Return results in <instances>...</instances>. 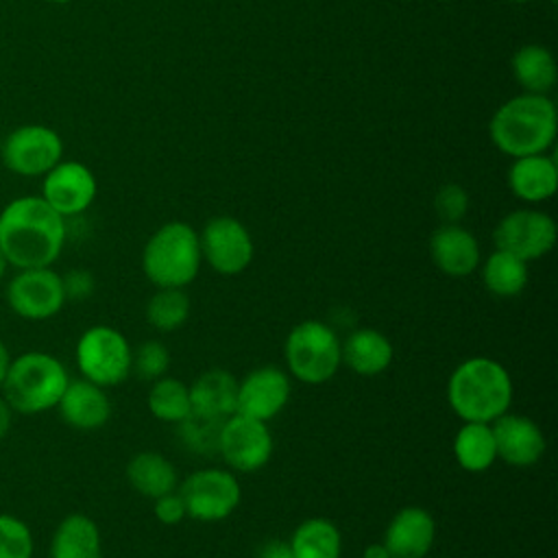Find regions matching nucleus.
<instances>
[{
    "mask_svg": "<svg viewBox=\"0 0 558 558\" xmlns=\"http://www.w3.org/2000/svg\"><path fill=\"white\" fill-rule=\"evenodd\" d=\"M83 379L102 388L122 384L133 371V349L122 331L109 325H94L81 333L74 349Z\"/></svg>",
    "mask_w": 558,
    "mask_h": 558,
    "instance_id": "7",
    "label": "nucleus"
},
{
    "mask_svg": "<svg viewBox=\"0 0 558 558\" xmlns=\"http://www.w3.org/2000/svg\"><path fill=\"white\" fill-rule=\"evenodd\" d=\"M190 399L192 412L214 418H227L235 412L238 379L225 368H209L192 381Z\"/></svg>",
    "mask_w": 558,
    "mask_h": 558,
    "instance_id": "23",
    "label": "nucleus"
},
{
    "mask_svg": "<svg viewBox=\"0 0 558 558\" xmlns=\"http://www.w3.org/2000/svg\"><path fill=\"white\" fill-rule=\"evenodd\" d=\"M434 211L442 225H460L469 211V194L458 183H445L434 196Z\"/></svg>",
    "mask_w": 558,
    "mask_h": 558,
    "instance_id": "34",
    "label": "nucleus"
},
{
    "mask_svg": "<svg viewBox=\"0 0 558 558\" xmlns=\"http://www.w3.org/2000/svg\"><path fill=\"white\" fill-rule=\"evenodd\" d=\"M340 342L331 325L323 320L307 318L296 323L283 344L288 375L310 386L329 381L342 364Z\"/></svg>",
    "mask_w": 558,
    "mask_h": 558,
    "instance_id": "6",
    "label": "nucleus"
},
{
    "mask_svg": "<svg viewBox=\"0 0 558 558\" xmlns=\"http://www.w3.org/2000/svg\"><path fill=\"white\" fill-rule=\"evenodd\" d=\"M488 131L508 157L545 153L556 137V107L545 94L514 96L495 111Z\"/></svg>",
    "mask_w": 558,
    "mask_h": 558,
    "instance_id": "3",
    "label": "nucleus"
},
{
    "mask_svg": "<svg viewBox=\"0 0 558 558\" xmlns=\"http://www.w3.org/2000/svg\"><path fill=\"white\" fill-rule=\"evenodd\" d=\"M436 541V519L421 506H405L390 519L384 545L392 558H425Z\"/></svg>",
    "mask_w": 558,
    "mask_h": 558,
    "instance_id": "17",
    "label": "nucleus"
},
{
    "mask_svg": "<svg viewBox=\"0 0 558 558\" xmlns=\"http://www.w3.org/2000/svg\"><path fill=\"white\" fill-rule=\"evenodd\" d=\"M201 255L218 275L233 277L248 268L255 244L248 229L233 216L211 218L198 233Z\"/></svg>",
    "mask_w": 558,
    "mask_h": 558,
    "instance_id": "12",
    "label": "nucleus"
},
{
    "mask_svg": "<svg viewBox=\"0 0 558 558\" xmlns=\"http://www.w3.org/2000/svg\"><path fill=\"white\" fill-rule=\"evenodd\" d=\"M7 268H9V262H7L4 253H2V246H0V281H2L4 275H7Z\"/></svg>",
    "mask_w": 558,
    "mask_h": 558,
    "instance_id": "41",
    "label": "nucleus"
},
{
    "mask_svg": "<svg viewBox=\"0 0 558 558\" xmlns=\"http://www.w3.org/2000/svg\"><path fill=\"white\" fill-rule=\"evenodd\" d=\"M203 264L198 233L183 220L161 225L144 244L142 270L155 288L190 286Z\"/></svg>",
    "mask_w": 558,
    "mask_h": 558,
    "instance_id": "5",
    "label": "nucleus"
},
{
    "mask_svg": "<svg viewBox=\"0 0 558 558\" xmlns=\"http://www.w3.org/2000/svg\"><path fill=\"white\" fill-rule=\"evenodd\" d=\"M257 558H294L288 541H268L264 547H259Z\"/></svg>",
    "mask_w": 558,
    "mask_h": 558,
    "instance_id": "37",
    "label": "nucleus"
},
{
    "mask_svg": "<svg viewBox=\"0 0 558 558\" xmlns=\"http://www.w3.org/2000/svg\"><path fill=\"white\" fill-rule=\"evenodd\" d=\"M510 2H532V0H510Z\"/></svg>",
    "mask_w": 558,
    "mask_h": 558,
    "instance_id": "43",
    "label": "nucleus"
},
{
    "mask_svg": "<svg viewBox=\"0 0 558 558\" xmlns=\"http://www.w3.org/2000/svg\"><path fill=\"white\" fill-rule=\"evenodd\" d=\"M456 462L469 473H484L497 460V447L490 423L464 421L453 436Z\"/></svg>",
    "mask_w": 558,
    "mask_h": 558,
    "instance_id": "25",
    "label": "nucleus"
},
{
    "mask_svg": "<svg viewBox=\"0 0 558 558\" xmlns=\"http://www.w3.org/2000/svg\"><path fill=\"white\" fill-rule=\"evenodd\" d=\"M272 449L275 440L264 421L238 412L222 421L218 453L233 471L253 473L264 469L272 458Z\"/></svg>",
    "mask_w": 558,
    "mask_h": 558,
    "instance_id": "11",
    "label": "nucleus"
},
{
    "mask_svg": "<svg viewBox=\"0 0 558 558\" xmlns=\"http://www.w3.org/2000/svg\"><path fill=\"white\" fill-rule=\"evenodd\" d=\"M512 392L508 368L486 355L466 357L447 381L449 408L462 423H493L510 410Z\"/></svg>",
    "mask_w": 558,
    "mask_h": 558,
    "instance_id": "2",
    "label": "nucleus"
},
{
    "mask_svg": "<svg viewBox=\"0 0 558 558\" xmlns=\"http://www.w3.org/2000/svg\"><path fill=\"white\" fill-rule=\"evenodd\" d=\"M46 2H54V4H65V2H72V0H46Z\"/></svg>",
    "mask_w": 558,
    "mask_h": 558,
    "instance_id": "42",
    "label": "nucleus"
},
{
    "mask_svg": "<svg viewBox=\"0 0 558 558\" xmlns=\"http://www.w3.org/2000/svg\"><path fill=\"white\" fill-rule=\"evenodd\" d=\"M179 495L187 517L203 523H216L231 517L240 506L242 486L231 471L209 466L190 473L181 482Z\"/></svg>",
    "mask_w": 558,
    "mask_h": 558,
    "instance_id": "8",
    "label": "nucleus"
},
{
    "mask_svg": "<svg viewBox=\"0 0 558 558\" xmlns=\"http://www.w3.org/2000/svg\"><path fill=\"white\" fill-rule=\"evenodd\" d=\"M61 277L68 299H85L94 290V277L87 270H72Z\"/></svg>",
    "mask_w": 558,
    "mask_h": 558,
    "instance_id": "36",
    "label": "nucleus"
},
{
    "mask_svg": "<svg viewBox=\"0 0 558 558\" xmlns=\"http://www.w3.org/2000/svg\"><path fill=\"white\" fill-rule=\"evenodd\" d=\"M68 384V368L57 355L46 351H26L11 357L0 395L13 412L41 414L57 408Z\"/></svg>",
    "mask_w": 558,
    "mask_h": 558,
    "instance_id": "4",
    "label": "nucleus"
},
{
    "mask_svg": "<svg viewBox=\"0 0 558 558\" xmlns=\"http://www.w3.org/2000/svg\"><path fill=\"white\" fill-rule=\"evenodd\" d=\"M50 558H102V538L96 521L83 512L63 517L50 538Z\"/></svg>",
    "mask_w": 558,
    "mask_h": 558,
    "instance_id": "22",
    "label": "nucleus"
},
{
    "mask_svg": "<svg viewBox=\"0 0 558 558\" xmlns=\"http://www.w3.org/2000/svg\"><path fill=\"white\" fill-rule=\"evenodd\" d=\"M4 296L9 307L26 320L52 318L68 301L63 277L52 266L17 270L9 279Z\"/></svg>",
    "mask_w": 558,
    "mask_h": 558,
    "instance_id": "9",
    "label": "nucleus"
},
{
    "mask_svg": "<svg viewBox=\"0 0 558 558\" xmlns=\"http://www.w3.org/2000/svg\"><path fill=\"white\" fill-rule=\"evenodd\" d=\"M288 543L294 558H340L342 551L340 530L323 517L299 523Z\"/></svg>",
    "mask_w": 558,
    "mask_h": 558,
    "instance_id": "26",
    "label": "nucleus"
},
{
    "mask_svg": "<svg viewBox=\"0 0 558 558\" xmlns=\"http://www.w3.org/2000/svg\"><path fill=\"white\" fill-rule=\"evenodd\" d=\"M33 532L15 514L0 512V558H33Z\"/></svg>",
    "mask_w": 558,
    "mask_h": 558,
    "instance_id": "32",
    "label": "nucleus"
},
{
    "mask_svg": "<svg viewBox=\"0 0 558 558\" xmlns=\"http://www.w3.org/2000/svg\"><path fill=\"white\" fill-rule=\"evenodd\" d=\"M9 362H11V355H9V349L7 344L0 340V386H2V379L7 375V368H9Z\"/></svg>",
    "mask_w": 558,
    "mask_h": 558,
    "instance_id": "40",
    "label": "nucleus"
},
{
    "mask_svg": "<svg viewBox=\"0 0 558 558\" xmlns=\"http://www.w3.org/2000/svg\"><path fill=\"white\" fill-rule=\"evenodd\" d=\"M2 163L20 177H44L63 157L61 135L44 124H24L11 131L0 148Z\"/></svg>",
    "mask_w": 558,
    "mask_h": 558,
    "instance_id": "10",
    "label": "nucleus"
},
{
    "mask_svg": "<svg viewBox=\"0 0 558 558\" xmlns=\"http://www.w3.org/2000/svg\"><path fill=\"white\" fill-rule=\"evenodd\" d=\"M362 558H392V556H390L388 547L379 541V543H371V545H366V547H364V551H362Z\"/></svg>",
    "mask_w": 558,
    "mask_h": 558,
    "instance_id": "39",
    "label": "nucleus"
},
{
    "mask_svg": "<svg viewBox=\"0 0 558 558\" xmlns=\"http://www.w3.org/2000/svg\"><path fill=\"white\" fill-rule=\"evenodd\" d=\"M497 458H501L506 464L525 469L536 464L547 447L545 434L538 427L536 421L523 414H501L490 423Z\"/></svg>",
    "mask_w": 558,
    "mask_h": 558,
    "instance_id": "16",
    "label": "nucleus"
},
{
    "mask_svg": "<svg viewBox=\"0 0 558 558\" xmlns=\"http://www.w3.org/2000/svg\"><path fill=\"white\" fill-rule=\"evenodd\" d=\"M292 395L290 375L279 366H257L238 381L235 412L268 423L288 405Z\"/></svg>",
    "mask_w": 558,
    "mask_h": 558,
    "instance_id": "14",
    "label": "nucleus"
},
{
    "mask_svg": "<svg viewBox=\"0 0 558 558\" xmlns=\"http://www.w3.org/2000/svg\"><path fill=\"white\" fill-rule=\"evenodd\" d=\"M429 257L447 277H469L480 268L482 251L475 235L460 225H440L429 238Z\"/></svg>",
    "mask_w": 558,
    "mask_h": 558,
    "instance_id": "18",
    "label": "nucleus"
},
{
    "mask_svg": "<svg viewBox=\"0 0 558 558\" xmlns=\"http://www.w3.org/2000/svg\"><path fill=\"white\" fill-rule=\"evenodd\" d=\"M65 235V218L41 196L13 198L0 211V246L9 266L17 270L52 266Z\"/></svg>",
    "mask_w": 558,
    "mask_h": 558,
    "instance_id": "1",
    "label": "nucleus"
},
{
    "mask_svg": "<svg viewBox=\"0 0 558 558\" xmlns=\"http://www.w3.org/2000/svg\"><path fill=\"white\" fill-rule=\"evenodd\" d=\"M340 351L342 364L362 377L381 375L384 371H388L395 357V349L388 336L371 327H360L351 331L340 342Z\"/></svg>",
    "mask_w": 558,
    "mask_h": 558,
    "instance_id": "20",
    "label": "nucleus"
},
{
    "mask_svg": "<svg viewBox=\"0 0 558 558\" xmlns=\"http://www.w3.org/2000/svg\"><path fill=\"white\" fill-rule=\"evenodd\" d=\"M480 272L484 288L495 296L510 299L521 294L527 286V262L501 248H495L484 262H480Z\"/></svg>",
    "mask_w": 558,
    "mask_h": 558,
    "instance_id": "27",
    "label": "nucleus"
},
{
    "mask_svg": "<svg viewBox=\"0 0 558 558\" xmlns=\"http://www.w3.org/2000/svg\"><path fill=\"white\" fill-rule=\"evenodd\" d=\"M493 240L495 248L512 253L523 262H534L554 248L556 222L538 209H514L497 222Z\"/></svg>",
    "mask_w": 558,
    "mask_h": 558,
    "instance_id": "13",
    "label": "nucleus"
},
{
    "mask_svg": "<svg viewBox=\"0 0 558 558\" xmlns=\"http://www.w3.org/2000/svg\"><path fill=\"white\" fill-rule=\"evenodd\" d=\"M126 480L140 495L157 499L177 490L179 475L174 464L157 451H140L126 462Z\"/></svg>",
    "mask_w": 558,
    "mask_h": 558,
    "instance_id": "24",
    "label": "nucleus"
},
{
    "mask_svg": "<svg viewBox=\"0 0 558 558\" xmlns=\"http://www.w3.org/2000/svg\"><path fill=\"white\" fill-rule=\"evenodd\" d=\"M225 418H214L205 414L190 412L185 421L179 423V434L183 445L196 453H218V438Z\"/></svg>",
    "mask_w": 558,
    "mask_h": 558,
    "instance_id": "31",
    "label": "nucleus"
},
{
    "mask_svg": "<svg viewBox=\"0 0 558 558\" xmlns=\"http://www.w3.org/2000/svg\"><path fill=\"white\" fill-rule=\"evenodd\" d=\"M512 72L517 83L530 94H545L556 83L554 54L538 44H530L517 50L512 59Z\"/></svg>",
    "mask_w": 558,
    "mask_h": 558,
    "instance_id": "28",
    "label": "nucleus"
},
{
    "mask_svg": "<svg viewBox=\"0 0 558 558\" xmlns=\"http://www.w3.org/2000/svg\"><path fill=\"white\" fill-rule=\"evenodd\" d=\"M512 194L525 203H541L554 196L558 187V168L545 153L517 157L508 172Z\"/></svg>",
    "mask_w": 558,
    "mask_h": 558,
    "instance_id": "21",
    "label": "nucleus"
},
{
    "mask_svg": "<svg viewBox=\"0 0 558 558\" xmlns=\"http://www.w3.org/2000/svg\"><path fill=\"white\" fill-rule=\"evenodd\" d=\"M11 423H13V410H11V405L7 403V399L0 395V440L9 434Z\"/></svg>",
    "mask_w": 558,
    "mask_h": 558,
    "instance_id": "38",
    "label": "nucleus"
},
{
    "mask_svg": "<svg viewBox=\"0 0 558 558\" xmlns=\"http://www.w3.org/2000/svg\"><path fill=\"white\" fill-rule=\"evenodd\" d=\"M142 379L155 381L170 371V351L159 340H146L133 351V368Z\"/></svg>",
    "mask_w": 558,
    "mask_h": 558,
    "instance_id": "33",
    "label": "nucleus"
},
{
    "mask_svg": "<svg viewBox=\"0 0 558 558\" xmlns=\"http://www.w3.org/2000/svg\"><path fill=\"white\" fill-rule=\"evenodd\" d=\"M192 301L183 288H157L146 303V318L157 331H174L190 318Z\"/></svg>",
    "mask_w": 558,
    "mask_h": 558,
    "instance_id": "30",
    "label": "nucleus"
},
{
    "mask_svg": "<svg viewBox=\"0 0 558 558\" xmlns=\"http://www.w3.org/2000/svg\"><path fill=\"white\" fill-rule=\"evenodd\" d=\"M94 172L81 161H59L44 174L41 198L63 218L83 214L96 198Z\"/></svg>",
    "mask_w": 558,
    "mask_h": 558,
    "instance_id": "15",
    "label": "nucleus"
},
{
    "mask_svg": "<svg viewBox=\"0 0 558 558\" xmlns=\"http://www.w3.org/2000/svg\"><path fill=\"white\" fill-rule=\"evenodd\" d=\"M148 410L157 421L179 425L192 412L190 386L174 377H159L148 390Z\"/></svg>",
    "mask_w": 558,
    "mask_h": 558,
    "instance_id": "29",
    "label": "nucleus"
},
{
    "mask_svg": "<svg viewBox=\"0 0 558 558\" xmlns=\"http://www.w3.org/2000/svg\"><path fill=\"white\" fill-rule=\"evenodd\" d=\"M153 512H155L157 521L163 525H177L187 517L185 504H183L179 490H172V493H166V495L153 499Z\"/></svg>",
    "mask_w": 558,
    "mask_h": 558,
    "instance_id": "35",
    "label": "nucleus"
},
{
    "mask_svg": "<svg viewBox=\"0 0 558 558\" xmlns=\"http://www.w3.org/2000/svg\"><path fill=\"white\" fill-rule=\"evenodd\" d=\"M59 416L78 432L100 429L111 416V399L102 386L87 379H70L59 403Z\"/></svg>",
    "mask_w": 558,
    "mask_h": 558,
    "instance_id": "19",
    "label": "nucleus"
}]
</instances>
